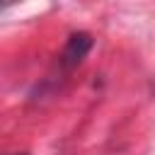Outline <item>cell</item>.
Segmentation results:
<instances>
[{
    "label": "cell",
    "instance_id": "1",
    "mask_svg": "<svg viewBox=\"0 0 155 155\" xmlns=\"http://www.w3.org/2000/svg\"><path fill=\"white\" fill-rule=\"evenodd\" d=\"M90 48H92V36L85 34V31H78V34H73V36L68 39V44H65V48H63V56H61V63H63L65 68H75V65L87 56Z\"/></svg>",
    "mask_w": 155,
    "mask_h": 155
},
{
    "label": "cell",
    "instance_id": "2",
    "mask_svg": "<svg viewBox=\"0 0 155 155\" xmlns=\"http://www.w3.org/2000/svg\"><path fill=\"white\" fill-rule=\"evenodd\" d=\"M15 155H24V153H15Z\"/></svg>",
    "mask_w": 155,
    "mask_h": 155
}]
</instances>
